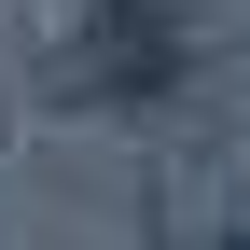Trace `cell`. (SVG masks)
<instances>
[{
    "instance_id": "cell-1",
    "label": "cell",
    "mask_w": 250,
    "mask_h": 250,
    "mask_svg": "<svg viewBox=\"0 0 250 250\" xmlns=\"http://www.w3.org/2000/svg\"><path fill=\"white\" fill-rule=\"evenodd\" d=\"M167 83H181V14H153V0H98V28H83V56H70V98L139 111V98H167Z\"/></svg>"
}]
</instances>
